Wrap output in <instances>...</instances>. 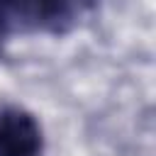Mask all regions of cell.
<instances>
[{"instance_id":"2","label":"cell","mask_w":156,"mask_h":156,"mask_svg":"<svg viewBox=\"0 0 156 156\" xmlns=\"http://www.w3.org/2000/svg\"><path fill=\"white\" fill-rule=\"evenodd\" d=\"M41 146L44 136L34 115L20 107L0 115V156H39Z\"/></svg>"},{"instance_id":"1","label":"cell","mask_w":156,"mask_h":156,"mask_svg":"<svg viewBox=\"0 0 156 156\" xmlns=\"http://www.w3.org/2000/svg\"><path fill=\"white\" fill-rule=\"evenodd\" d=\"M71 15V0H0V29H58Z\"/></svg>"}]
</instances>
